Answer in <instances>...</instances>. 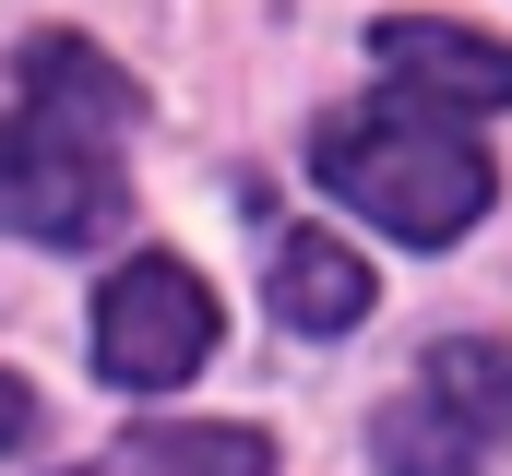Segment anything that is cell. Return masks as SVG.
<instances>
[{"mask_svg": "<svg viewBox=\"0 0 512 476\" xmlns=\"http://www.w3.org/2000/svg\"><path fill=\"white\" fill-rule=\"evenodd\" d=\"M12 108H0V227L48 238V250H84L131 215L120 179V131L143 119L120 60H96L84 36H36L12 60Z\"/></svg>", "mask_w": 512, "mask_h": 476, "instance_id": "6da1fadb", "label": "cell"}, {"mask_svg": "<svg viewBox=\"0 0 512 476\" xmlns=\"http://www.w3.org/2000/svg\"><path fill=\"white\" fill-rule=\"evenodd\" d=\"M310 179L334 191V203H358L370 227L417 238V250H441V238H465L489 215V191H501V167L453 131L441 108H346L322 119V143H310Z\"/></svg>", "mask_w": 512, "mask_h": 476, "instance_id": "7a4b0ae2", "label": "cell"}, {"mask_svg": "<svg viewBox=\"0 0 512 476\" xmlns=\"http://www.w3.org/2000/svg\"><path fill=\"white\" fill-rule=\"evenodd\" d=\"M203 357H215V286L191 262L143 250V262H120L96 286V369L120 393H179Z\"/></svg>", "mask_w": 512, "mask_h": 476, "instance_id": "3957f363", "label": "cell"}, {"mask_svg": "<svg viewBox=\"0 0 512 476\" xmlns=\"http://www.w3.org/2000/svg\"><path fill=\"white\" fill-rule=\"evenodd\" d=\"M370 60H382L393 96H417V108H512V48H501V36H477V24L393 12L382 36H370Z\"/></svg>", "mask_w": 512, "mask_h": 476, "instance_id": "277c9868", "label": "cell"}, {"mask_svg": "<svg viewBox=\"0 0 512 476\" xmlns=\"http://www.w3.org/2000/svg\"><path fill=\"white\" fill-rule=\"evenodd\" d=\"M274 310L298 334H346V322H370V262L322 227H286L274 238Z\"/></svg>", "mask_w": 512, "mask_h": 476, "instance_id": "5b68a950", "label": "cell"}, {"mask_svg": "<svg viewBox=\"0 0 512 476\" xmlns=\"http://www.w3.org/2000/svg\"><path fill=\"white\" fill-rule=\"evenodd\" d=\"M108 476H274V441L262 429H131Z\"/></svg>", "mask_w": 512, "mask_h": 476, "instance_id": "8992f818", "label": "cell"}, {"mask_svg": "<svg viewBox=\"0 0 512 476\" xmlns=\"http://www.w3.org/2000/svg\"><path fill=\"white\" fill-rule=\"evenodd\" d=\"M370 453H382V476H477V453H489V441H477L441 393H405V405H382Z\"/></svg>", "mask_w": 512, "mask_h": 476, "instance_id": "52a82bcc", "label": "cell"}, {"mask_svg": "<svg viewBox=\"0 0 512 476\" xmlns=\"http://www.w3.org/2000/svg\"><path fill=\"white\" fill-rule=\"evenodd\" d=\"M417 393H441L477 441H512V346H489V334L429 346V381H417Z\"/></svg>", "mask_w": 512, "mask_h": 476, "instance_id": "ba28073f", "label": "cell"}, {"mask_svg": "<svg viewBox=\"0 0 512 476\" xmlns=\"http://www.w3.org/2000/svg\"><path fill=\"white\" fill-rule=\"evenodd\" d=\"M24 441H36V393L0 369V453H24Z\"/></svg>", "mask_w": 512, "mask_h": 476, "instance_id": "9c48e42d", "label": "cell"}]
</instances>
